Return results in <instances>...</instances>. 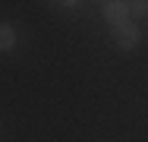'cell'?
I'll list each match as a JSON object with an SVG mask.
<instances>
[{"mask_svg":"<svg viewBox=\"0 0 148 142\" xmlns=\"http://www.w3.org/2000/svg\"><path fill=\"white\" fill-rule=\"evenodd\" d=\"M60 6H66V10H76V6H79V0H60Z\"/></svg>","mask_w":148,"mask_h":142,"instance_id":"cell-5","label":"cell"},{"mask_svg":"<svg viewBox=\"0 0 148 142\" xmlns=\"http://www.w3.org/2000/svg\"><path fill=\"white\" fill-rule=\"evenodd\" d=\"M132 16H139V19H148V0H132Z\"/></svg>","mask_w":148,"mask_h":142,"instance_id":"cell-4","label":"cell"},{"mask_svg":"<svg viewBox=\"0 0 148 142\" xmlns=\"http://www.w3.org/2000/svg\"><path fill=\"white\" fill-rule=\"evenodd\" d=\"M54 3H60V0H54Z\"/></svg>","mask_w":148,"mask_h":142,"instance_id":"cell-7","label":"cell"},{"mask_svg":"<svg viewBox=\"0 0 148 142\" xmlns=\"http://www.w3.org/2000/svg\"><path fill=\"white\" fill-rule=\"evenodd\" d=\"M110 32H114V41H117L120 51H136V48H139V41H142V32H139V26H132V22L110 26Z\"/></svg>","mask_w":148,"mask_h":142,"instance_id":"cell-1","label":"cell"},{"mask_svg":"<svg viewBox=\"0 0 148 142\" xmlns=\"http://www.w3.org/2000/svg\"><path fill=\"white\" fill-rule=\"evenodd\" d=\"M98 3H101V6H104V3H110V0H98Z\"/></svg>","mask_w":148,"mask_h":142,"instance_id":"cell-6","label":"cell"},{"mask_svg":"<svg viewBox=\"0 0 148 142\" xmlns=\"http://www.w3.org/2000/svg\"><path fill=\"white\" fill-rule=\"evenodd\" d=\"M101 13H104V19H107L110 26L129 22V16H132V10H129V3H126V0H110V3H104V6H101Z\"/></svg>","mask_w":148,"mask_h":142,"instance_id":"cell-2","label":"cell"},{"mask_svg":"<svg viewBox=\"0 0 148 142\" xmlns=\"http://www.w3.org/2000/svg\"><path fill=\"white\" fill-rule=\"evenodd\" d=\"M16 48V28L13 26H0V51H13Z\"/></svg>","mask_w":148,"mask_h":142,"instance_id":"cell-3","label":"cell"}]
</instances>
